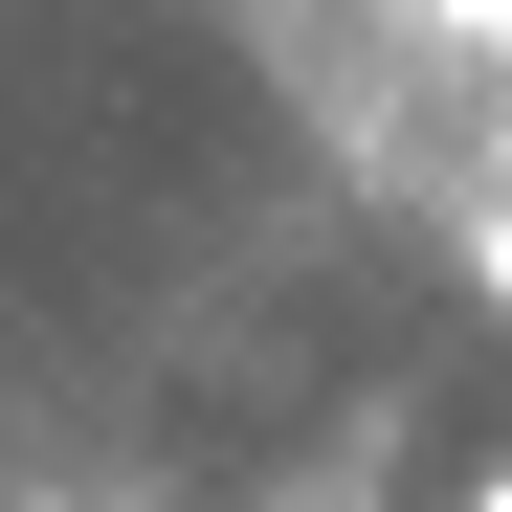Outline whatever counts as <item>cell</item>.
I'll return each instance as SVG.
<instances>
[{
    "label": "cell",
    "instance_id": "cell-1",
    "mask_svg": "<svg viewBox=\"0 0 512 512\" xmlns=\"http://www.w3.org/2000/svg\"><path fill=\"white\" fill-rule=\"evenodd\" d=\"M490 201H512V112H490Z\"/></svg>",
    "mask_w": 512,
    "mask_h": 512
},
{
    "label": "cell",
    "instance_id": "cell-2",
    "mask_svg": "<svg viewBox=\"0 0 512 512\" xmlns=\"http://www.w3.org/2000/svg\"><path fill=\"white\" fill-rule=\"evenodd\" d=\"M490 290H512V201H490Z\"/></svg>",
    "mask_w": 512,
    "mask_h": 512
}]
</instances>
